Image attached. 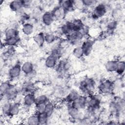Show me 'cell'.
I'll list each match as a JSON object with an SVG mask.
<instances>
[{
	"instance_id": "3",
	"label": "cell",
	"mask_w": 125,
	"mask_h": 125,
	"mask_svg": "<svg viewBox=\"0 0 125 125\" xmlns=\"http://www.w3.org/2000/svg\"><path fill=\"white\" fill-rule=\"evenodd\" d=\"M114 87V84L113 81L110 80L105 79L100 82L98 86V89L100 93L107 94L113 91Z\"/></svg>"
},
{
	"instance_id": "19",
	"label": "cell",
	"mask_w": 125,
	"mask_h": 125,
	"mask_svg": "<svg viewBox=\"0 0 125 125\" xmlns=\"http://www.w3.org/2000/svg\"><path fill=\"white\" fill-rule=\"evenodd\" d=\"M21 42L20 36L4 38L3 41V44L7 47H15L18 45Z\"/></svg>"
},
{
	"instance_id": "8",
	"label": "cell",
	"mask_w": 125,
	"mask_h": 125,
	"mask_svg": "<svg viewBox=\"0 0 125 125\" xmlns=\"http://www.w3.org/2000/svg\"><path fill=\"white\" fill-rule=\"evenodd\" d=\"M87 96L83 94L80 95L73 101L70 105L80 110L85 109L87 107Z\"/></svg>"
},
{
	"instance_id": "26",
	"label": "cell",
	"mask_w": 125,
	"mask_h": 125,
	"mask_svg": "<svg viewBox=\"0 0 125 125\" xmlns=\"http://www.w3.org/2000/svg\"><path fill=\"white\" fill-rule=\"evenodd\" d=\"M33 39L34 42L39 47H42L45 43L44 34L41 32L37 33L33 37Z\"/></svg>"
},
{
	"instance_id": "6",
	"label": "cell",
	"mask_w": 125,
	"mask_h": 125,
	"mask_svg": "<svg viewBox=\"0 0 125 125\" xmlns=\"http://www.w3.org/2000/svg\"><path fill=\"white\" fill-rule=\"evenodd\" d=\"M84 37V35L79 31L74 32L65 37L68 40L70 44L78 46L79 44H81L83 42V39Z\"/></svg>"
},
{
	"instance_id": "28",
	"label": "cell",
	"mask_w": 125,
	"mask_h": 125,
	"mask_svg": "<svg viewBox=\"0 0 125 125\" xmlns=\"http://www.w3.org/2000/svg\"><path fill=\"white\" fill-rule=\"evenodd\" d=\"M3 100L1 106V113L5 116H9L10 110L11 105L12 102Z\"/></svg>"
},
{
	"instance_id": "14",
	"label": "cell",
	"mask_w": 125,
	"mask_h": 125,
	"mask_svg": "<svg viewBox=\"0 0 125 125\" xmlns=\"http://www.w3.org/2000/svg\"><path fill=\"white\" fill-rule=\"evenodd\" d=\"M9 7L12 11L20 13L24 8L23 0H14L11 1L9 4Z\"/></svg>"
},
{
	"instance_id": "11",
	"label": "cell",
	"mask_w": 125,
	"mask_h": 125,
	"mask_svg": "<svg viewBox=\"0 0 125 125\" xmlns=\"http://www.w3.org/2000/svg\"><path fill=\"white\" fill-rule=\"evenodd\" d=\"M82 110L75 108L70 104H69L67 107V112L69 118H73L77 121L82 118L83 115L81 112Z\"/></svg>"
},
{
	"instance_id": "34",
	"label": "cell",
	"mask_w": 125,
	"mask_h": 125,
	"mask_svg": "<svg viewBox=\"0 0 125 125\" xmlns=\"http://www.w3.org/2000/svg\"><path fill=\"white\" fill-rule=\"evenodd\" d=\"M63 51V50L62 49L60 48L57 46V47L52 49L49 55L53 56V57L56 58L60 60V59L62 58V56Z\"/></svg>"
},
{
	"instance_id": "9",
	"label": "cell",
	"mask_w": 125,
	"mask_h": 125,
	"mask_svg": "<svg viewBox=\"0 0 125 125\" xmlns=\"http://www.w3.org/2000/svg\"><path fill=\"white\" fill-rule=\"evenodd\" d=\"M22 72L21 64L16 63L13 65L8 70V74L9 79L11 80H16L18 79Z\"/></svg>"
},
{
	"instance_id": "24",
	"label": "cell",
	"mask_w": 125,
	"mask_h": 125,
	"mask_svg": "<svg viewBox=\"0 0 125 125\" xmlns=\"http://www.w3.org/2000/svg\"><path fill=\"white\" fill-rule=\"evenodd\" d=\"M34 26L33 25L28 22H25L22 25L21 31L22 33L26 36H30L34 32Z\"/></svg>"
},
{
	"instance_id": "31",
	"label": "cell",
	"mask_w": 125,
	"mask_h": 125,
	"mask_svg": "<svg viewBox=\"0 0 125 125\" xmlns=\"http://www.w3.org/2000/svg\"><path fill=\"white\" fill-rule=\"evenodd\" d=\"M71 22L73 32L81 30L85 26L83 23V22L80 19H75L74 21H71Z\"/></svg>"
},
{
	"instance_id": "29",
	"label": "cell",
	"mask_w": 125,
	"mask_h": 125,
	"mask_svg": "<svg viewBox=\"0 0 125 125\" xmlns=\"http://www.w3.org/2000/svg\"><path fill=\"white\" fill-rule=\"evenodd\" d=\"M26 122L29 125H40L38 114L35 112L29 115L26 120Z\"/></svg>"
},
{
	"instance_id": "33",
	"label": "cell",
	"mask_w": 125,
	"mask_h": 125,
	"mask_svg": "<svg viewBox=\"0 0 125 125\" xmlns=\"http://www.w3.org/2000/svg\"><path fill=\"white\" fill-rule=\"evenodd\" d=\"M45 42L47 44H52L53 43L57 40V36L55 34L48 32L44 34Z\"/></svg>"
},
{
	"instance_id": "35",
	"label": "cell",
	"mask_w": 125,
	"mask_h": 125,
	"mask_svg": "<svg viewBox=\"0 0 125 125\" xmlns=\"http://www.w3.org/2000/svg\"><path fill=\"white\" fill-rule=\"evenodd\" d=\"M49 101H50L49 99L46 95H44V94L39 95L36 97L35 104H46Z\"/></svg>"
},
{
	"instance_id": "32",
	"label": "cell",
	"mask_w": 125,
	"mask_h": 125,
	"mask_svg": "<svg viewBox=\"0 0 125 125\" xmlns=\"http://www.w3.org/2000/svg\"><path fill=\"white\" fill-rule=\"evenodd\" d=\"M12 84L13 83L9 81H5L1 83L0 85V92L1 97L5 94Z\"/></svg>"
},
{
	"instance_id": "25",
	"label": "cell",
	"mask_w": 125,
	"mask_h": 125,
	"mask_svg": "<svg viewBox=\"0 0 125 125\" xmlns=\"http://www.w3.org/2000/svg\"><path fill=\"white\" fill-rule=\"evenodd\" d=\"M119 60H112L107 61L105 64V68L109 72H115Z\"/></svg>"
},
{
	"instance_id": "5",
	"label": "cell",
	"mask_w": 125,
	"mask_h": 125,
	"mask_svg": "<svg viewBox=\"0 0 125 125\" xmlns=\"http://www.w3.org/2000/svg\"><path fill=\"white\" fill-rule=\"evenodd\" d=\"M37 89L36 86L33 82L30 80H27L21 85L20 87V92L23 96L29 93L35 94Z\"/></svg>"
},
{
	"instance_id": "12",
	"label": "cell",
	"mask_w": 125,
	"mask_h": 125,
	"mask_svg": "<svg viewBox=\"0 0 125 125\" xmlns=\"http://www.w3.org/2000/svg\"><path fill=\"white\" fill-rule=\"evenodd\" d=\"M36 96L34 93H29L23 95L22 99L23 106L31 108L35 105Z\"/></svg>"
},
{
	"instance_id": "17",
	"label": "cell",
	"mask_w": 125,
	"mask_h": 125,
	"mask_svg": "<svg viewBox=\"0 0 125 125\" xmlns=\"http://www.w3.org/2000/svg\"><path fill=\"white\" fill-rule=\"evenodd\" d=\"M42 23L46 26L51 25L55 21L51 12H44L41 17Z\"/></svg>"
},
{
	"instance_id": "15",
	"label": "cell",
	"mask_w": 125,
	"mask_h": 125,
	"mask_svg": "<svg viewBox=\"0 0 125 125\" xmlns=\"http://www.w3.org/2000/svg\"><path fill=\"white\" fill-rule=\"evenodd\" d=\"M60 31L61 34L65 37L73 33V30L71 21H67L62 24L60 28Z\"/></svg>"
},
{
	"instance_id": "39",
	"label": "cell",
	"mask_w": 125,
	"mask_h": 125,
	"mask_svg": "<svg viewBox=\"0 0 125 125\" xmlns=\"http://www.w3.org/2000/svg\"><path fill=\"white\" fill-rule=\"evenodd\" d=\"M125 70V62L124 61H118V65L116 73L119 75H122L124 73Z\"/></svg>"
},
{
	"instance_id": "23",
	"label": "cell",
	"mask_w": 125,
	"mask_h": 125,
	"mask_svg": "<svg viewBox=\"0 0 125 125\" xmlns=\"http://www.w3.org/2000/svg\"><path fill=\"white\" fill-rule=\"evenodd\" d=\"M80 95V94L78 91L75 90H72L70 91L66 96L64 98V101L68 104H70Z\"/></svg>"
},
{
	"instance_id": "7",
	"label": "cell",
	"mask_w": 125,
	"mask_h": 125,
	"mask_svg": "<svg viewBox=\"0 0 125 125\" xmlns=\"http://www.w3.org/2000/svg\"><path fill=\"white\" fill-rule=\"evenodd\" d=\"M107 8L105 4L103 3L97 4L94 7L92 16L94 19H99L104 17L106 13Z\"/></svg>"
},
{
	"instance_id": "41",
	"label": "cell",
	"mask_w": 125,
	"mask_h": 125,
	"mask_svg": "<svg viewBox=\"0 0 125 125\" xmlns=\"http://www.w3.org/2000/svg\"><path fill=\"white\" fill-rule=\"evenodd\" d=\"M46 104H35V112L39 114L44 112L45 107Z\"/></svg>"
},
{
	"instance_id": "40",
	"label": "cell",
	"mask_w": 125,
	"mask_h": 125,
	"mask_svg": "<svg viewBox=\"0 0 125 125\" xmlns=\"http://www.w3.org/2000/svg\"><path fill=\"white\" fill-rule=\"evenodd\" d=\"M118 25V22L116 20H113L109 21L107 24V31H114L117 28Z\"/></svg>"
},
{
	"instance_id": "1",
	"label": "cell",
	"mask_w": 125,
	"mask_h": 125,
	"mask_svg": "<svg viewBox=\"0 0 125 125\" xmlns=\"http://www.w3.org/2000/svg\"><path fill=\"white\" fill-rule=\"evenodd\" d=\"M96 87V82L94 79L86 77L83 79L80 83L79 88L83 95L88 96L92 93Z\"/></svg>"
},
{
	"instance_id": "30",
	"label": "cell",
	"mask_w": 125,
	"mask_h": 125,
	"mask_svg": "<svg viewBox=\"0 0 125 125\" xmlns=\"http://www.w3.org/2000/svg\"><path fill=\"white\" fill-rule=\"evenodd\" d=\"M55 109V104L53 102L49 101L45 104L44 112L47 114V115L49 117V118L53 114Z\"/></svg>"
},
{
	"instance_id": "20",
	"label": "cell",
	"mask_w": 125,
	"mask_h": 125,
	"mask_svg": "<svg viewBox=\"0 0 125 125\" xmlns=\"http://www.w3.org/2000/svg\"><path fill=\"white\" fill-rule=\"evenodd\" d=\"M59 60L53 57L51 55H49L45 59L44 64L47 68H54L56 67Z\"/></svg>"
},
{
	"instance_id": "36",
	"label": "cell",
	"mask_w": 125,
	"mask_h": 125,
	"mask_svg": "<svg viewBox=\"0 0 125 125\" xmlns=\"http://www.w3.org/2000/svg\"><path fill=\"white\" fill-rule=\"evenodd\" d=\"M72 54L75 57L78 59H80L84 56L83 51L80 45L76 46L73 49L72 51Z\"/></svg>"
},
{
	"instance_id": "16",
	"label": "cell",
	"mask_w": 125,
	"mask_h": 125,
	"mask_svg": "<svg viewBox=\"0 0 125 125\" xmlns=\"http://www.w3.org/2000/svg\"><path fill=\"white\" fill-rule=\"evenodd\" d=\"M59 5H60L66 13L72 11L75 7L74 0H71L60 1Z\"/></svg>"
},
{
	"instance_id": "37",
	"label": "cell",
	"mask_w": 125,
	"mask_h": 125,
	"mask_svg": "<svg viewBox=\"0 0 125 125\" xmlns=\"http://www.w3.org/2000/svg\"><path fill=\"white\" fill-rule=\"evenodd\" d=\"M69 45H70V43L68 40L65 37L64 38H61L58 41L57 46L60 48L64 50Z\"/></svg>"
},
{
	"instance_id": "18",
	"label": "cell",
	"mask_w": 125,
	"mask_h": 125,
	"mask_svg": "<svg viewBox=\"0 0 125 125\" xmlns=\"http://www.w3.org/2000/svg\"><path fill=\"white\" fill-rule=\"evenodd\" d=\"M21 110V104L17 101L12 102L10 110L9 116L15 117L18 115Z\"/></svg>"
},
{
	"instance_id": "2",
	"label": "cell",
	"mask_w": 125,
	"mask_h": 125,
	"mask_svg": "<svg viewBox=\"0 0 125 125\" xmlns=\"http://www.w3.org/2000/svg\"><path fill=\"white\" fill-rule=\"evenodd\" d=\"M101 103V98L100 95L93 93L87 96V104L86 108L95 112L100 108Z\"/></svg>"
},
{
	"instance_id": "4",
	"label": "cell",
	"mask_w": 125,
	"mask_h": 125,
	"mask_svg": "<svg viewBox=\"0 0 125 125\" xmlns=\"http://www.w3.org/2000/svg\"><path fill=\"white\" fill-rule=\"evenodd\" d=\"M20 94V88L17 87L15 84H12L11 86L1 98L4 100L13 102L16 101Z\"/></svg>"
},
{
	"instance_id": "38",
	"label": "cell",
	"mask_w": 125,
	"mask_h": 125,
	"mask_svg": "<svg viewBox=\"0 0 125 125\" xmlns=\"http://www.w3.org/2000/svg\"><path fill=\"white\" fill-rule=\"evenodd\" d=\"M39 124L40 125H45L47 124L49 117L44 112L38 114Z\"/></svg>"
},
{
	"instance_id": "42",
	"label": "cell",
	"mask_w": 125,
	"mask_h": 125,
	"mask_svg": "<svg viewBox=\"0 0 125 125\" xmlns=\"http://www.w3.org/2000/svg\"><path fill=\"white\" fill-rule=\"evenodd\" d=\"M83 4L85 7H89L96 4L97 1L93 0H82Z\"/></svg>"
},
{
	"instance_id": "10",
	"label": "cell",
	"mask_w": 125,
	"mask_h": 125,
	"mask_svg": "<svg viewBox=\"0 0 125 125\" xmlns=\"http://www.w3.org/2000/svg\"><path fill=\"white\" fill-rule=\"evenodd\" d=\"M93 41L90 39H86L82 42L80 46L83 51L84 56H88L91 54L93 49Z\"/></svg>"
},
{
	"instance_id": "21",
	"label": "cell",
	"mask_w": 125,
	"mask_h": 125,
	"mask_svg": "<svg viewBox=\"0 0 125 125\" xmlns=\"http://www.w3.org/2000/svg\"><path fill=\"white\" fill-rule=\"evenodd\" d=\"M21 68L22 72L25 75H27L35 70L34 64L29 61H26L24 62L22 64H21Z\"/></svg>"
},
{
	"instance_id": "13",
	"label": "cell",
	"mask_w": 125,
	"mask_h": 125,
	"mask_svg": "<svg viewBox=\"0 0 125 125\" xmlns=\"http://www.w3.org/2000/svg\"><path fill=\"white\" fill-rule=\"evenodd\" d=\"M51 12L55 19V20H62L65 17V15L67 13L59 5L54 7Z\"/></svg>"
},
{
	"instance_id": "27",
	"label": "cell",
	"mask_w": 125,
	"mask_h": 125,
	"mask_svg": "<svg viewBox=\"0 0 125 125\" xmlns=\"http://www.w3.org/2000/svg\"><path fill=\"white\" fill-rule=\"evenodd\" d=\"M20 34L19 30L15 27H9L6 29L4 32V38H8L14 37H18Z\"/></svg>"
},
{
	"instance_id": "22",
	"label": "cell",
	"mask_w": 125,
	"mask_h": 125,
	"mask_svg": "<svg viewBox=\"0 0 125 125\" xmlns=\"http://www.w3.org/2000/svg\"><path fill=\"white\" fill-rule=\"evenodd\" d=\"M56 67L61 73L67 72L70 68V64L67 60H60L59 61Z\"/></svg>"
}]
</instances>
